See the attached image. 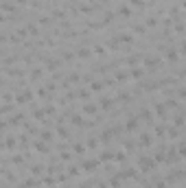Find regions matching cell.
Segmentation results:
<instances>
[{
    "instance_id": "6da1fadb",
    "label": "cell",
    "mask_w": 186,
    "mask_h": 188,
    "mask_svg": "<svg viewBox=\"0 0 186 188\" xmlns=\"http://www.w3.org/2000/svg\"><path fill=\"white\" fill-rule=\"evenodd\" d=\"M99 166V160H85L83 162V171H94Z\"/></svg>"
},
{
    "instance_id": "7a4b0ae2",
    "label": "cell",
    "mask_w": 186,
    "mask_h": 188,
    "mask_svg": "<svg viewBox=\"0 0 186 188\" xmlns=\"http://www.w3.org/2000/svg\"><path fill=\"white\" fill-rule=\"evenodd\" d=\"M118 15H125V18H129V15H132V11H129L125 5H121V7H118Z\"/></svg>"
},
{
    "instance_id": "3957f363",
    "label": "cell",
    "mask_w": 186,
    "mask_h": 188,
    "mask_svg": "<svg viewBox=\"0 0 186 188\" xmlns=\"http://www.w3.org/2000/svg\"><path fill=\"white\" fill-rule=\"evenodd\" d=\"M35 149H37L39 153H48V147H46L44 142H35Z\"/></svg>"
},
{
    "instance_id": "277c9868",
    "label": "cell",
    "mask_w": 186,
    "mask_h": 188,
    "mask_svg": "<svg viewBox=\"0 0 186 188\" xmlns=\"http://www.w3.org/2000/svg\"><path fill=\"white\" fill-rule=\"evenodd\" d=\"M138 142H140V144H151V136H149V134H142Z\"/></svg>"
},
{
    "instance_id": "5b68a950",
    "label": "cell",
    "mask_w": 186,
    "mask_h": 188,
    "mask_svg": "<svg viewBox=\"0 0 186 188\" xmlns=\"http://www.w3.org/2000/svg\"><path fill=\"white\" fill-rule=\"evenodd\" d=\"M101 105H103L105 109H110V107H112V99H105V96H103V99H101Z\"/></svg>"
},
{
    "instance_id": "8992f818",
    "label": "cell",
    "mask_w": 186,
    "mask_h": 188,
    "mask_svg": "<svg viewBox=\"0 0 186 188\" xmlns=\"http://www.w3.org/2000/svg\"><path fill=\"white\" fill-rule=\"evenodd\" d=\"M132 77H134V79H142V77H145V70H134Z\"/></svg>"
},
{
    "instance_id": "52a82bcc",
    "label": "cell",
    "mask_w": 186,
    "mask_h": 188,
    "mask_svg": "<svg viewBox=\"0 0 186 188\" xmlns=\"http://www.w3.org/2000/svg\"><path fill=\"white\" fill-rule=\"evenodd\" d=\"M83 112H85V114H94L96 107H94V105H83Z\"/></svg>"
},
{
    "instance_id": "ba28073f",
    "label": "cell",
    "mask_w": 186,
    "mask_h": 188,
    "mask_svg": "<svg viewBox=\"0 0 186 188\" xmlns=\"http://www.w3.org/2000/svg\"><path fill=\"white\" fill-rule=\"evenodd\" d=\"M103 88H105L103 81H94V83H92V90H103Z\"/></svg>"
},
{
    "instance_id": "9c48e42d",
    "label": "cell",
    "mask_w": 186,
    "mask_h": 188,
    "mask_svg": "<svg viewBox=\"0 0 186 188\" xmlns=\"http://www.w3.org/2000/svg\"><path fill=\"white\" fill-rule=\"evenodd\" d=\"M39 136H42V138H44V140H53V134H50V131H42V134H39Z\"/></svg>"
},
{
    "instance_id": "30bf717a",
    "label": "cell",
    "mask_w": 186,
    "mask_h": 188,
    "mask_svg": "<svg viewBox=\"0 0 186 188\" xmlns=\"http://www.w3.org/2000/svg\"><path fill=\"white\" fill-rule=\"evenodd\" d=\"M136 127H138V123H136V120H129V123H127V129H129V131H134Z\"/></svg>"
},
{
    "instance_id": "8fae6325",
    "label": "cell",
    "mask_w": 186,
    "mask_h": 188,
    "mask_svg": "<svg viewBox=\"0 0 186 188\" xmlns=\"http://www.w3.org/2000/svg\"><path fill=\"white\" fill-rule=\"evenodd\" d=\"M184 173H186V168H184Z\"/></svg>"
}]
</instances>
